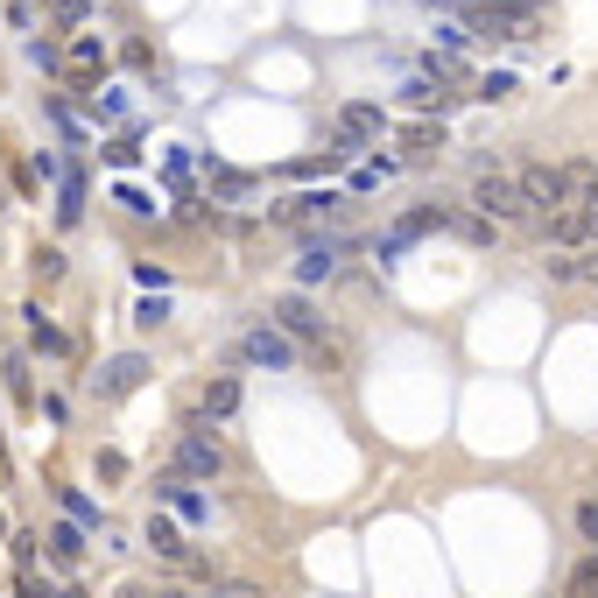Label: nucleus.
Segmentation results:
<instances>
[{
  "instance_id": "1",
  "label": "nucleus",
  "mask_w": 598,
  "mask_h": 598,
  "mask_svg": "<svg viewBox=\"0 0 598 598\" xmlns=\"http://www.w3.org/2000/svg\"><path fill=\"white\" fill-rule=\"evenodd\" d=\"M465 204H472L478 219H493V226H535L528 198H521V176L507 170V162H478V170H472V190H465Z\"/></svg>"
},
{
  "instance_id": "2",
  "label": "nucleus",
  "mask_w": 598,
  "mask_h": 598,
  "mask_svg": "<svg viewBox=\"0 0 598 598\" xmlns=\"http://www.w3.org/2000/svg\"><path fill=\"white\" fill-rule=\"evenodd\" d=\"M514 176H521V198H528V212H535V233H543L549 219L571 204V170H563V162H514Z\"/></svg>"
},
{
  "instance_id": "3",
  "label": "nucleus",
  "mask_w": 598,
  "mask_h": 598,
  "mask_svg": "<svg viewBox=\"0 0 598 598\" xmlns=\"http://www.w3.org/2000/svg\"><path fill=\"white\" fill-rule=\"evenodd\" d=\"M170 472H184V478H219V472H226V451H219L212 423H198V415H190V423L176 429V444H170Z\"/></svg>"
},
{
  "instance_id": "4",
  "label": "nucleus",
  "mask_w": 598,
  "mask_h": 598,
  "mask_svg": "<svg viewBox=\"0 0 598 598\" xmlns=\"http://www.w3.org/2000/svg\"><path fill=\"white\" fill-rule=\"evenodd\" d=\"M465 28L472 36H535V0H472L465 8Z\"/></svg>"
},
{
  "instance_id": "5",
  "label": "nucleus",
  "mask_w": 598,
  "mask_h": 598,
  "mask_svg": "<svg viewBox=\"0 0 598 598\" xmlns=\"http://www.w3.org/2000/svg\"><path fill=\"white\" fill-rule=\"evenodd\" d=\"M233 352L247 359V366H267V373H289L296 366V338L282 332V324H247V332L233 338Z\"/></svg>"
},
{
  "instance_id": "6",
  "label": "nucleus",
  "mask_w": 598,
  "mask_h": 598,
  "mask_svg": "<svg viewBox=\"0 0 598 598\" xmlns=\"http://www.w3.org/2000/svg\"><path fill=\"white\" fill-rule=\"evenodd\" d=\"M381 127H387V113L366 107V99H352V107L332 113V148H338V155H359V148L381 141Z\"/></svg>"
},
{
  "instance_id": "7",
  "label": "nucleus",
  "mask_w": 598,
  "mask_h": 598,
  "mask_svg": "<svg viewBox=\"0 0 598 598\" xmlns=\"http://www.w3.org/2000/svg\"><path fill=\"white\" fill-rule=\"evenodd\" d=\"M338 190H296V198L275 204V226H324V219H338Z\"/></svg>"
},
{
  "instance_id": "8",
  "label": "nucleus",
  "mask_w": 598,
  "mask_h": 598,
  "mask_svg": "<svg viewBox=\"0 0 598 598\" xmlns=\"http://www.w3.org/2000/svg\"><path fill=\"white\" fill-rule=\"evenodd\" d=\"M267 324H282V332H289V338H324V310L310 303L303 289L275 296V310H267Z\"/></svg>"
},
{
  "instance_id": "9",
  "label": "nucleus",
  "mask_w": 598,
  "mask_h": 598,
  "mask_svg": "<svg viewBox=\"0 0 598 598\" xmlns=\"http://www.w3.org/2000/svg\"><path fill=\"white\" fill-rule=\"evenodd\" d=\"M239 401H247V387H239V373H212L204 381V395H198V423H233L239 415Z\"/></svg>"
},
{
  "instance_id": "10",
  "label": "nucleus",
  "mask_w": 598,
  "mask_h": 598,
  "mask_svg": "<svg viewBox=\"0 0 598 598\" xmlns=\"http://www.w3.org/2000/svg\"><path fill=\"white\" fill-rule=\"evenodd\" d=\"M141 381H148V352H113L107 366L92 373V387H99V395H107V401L134 395V387H141Z\"/></svg>"
},
{
  "instance_id": "11",
  "label": "nucleus",
  "mask_w": 598,
  "mask_h": 598,
  "mask_svg": "<svg viewBox=\"0 0 598 598\" xmlns=\"http://www.w3.org/2000/svg\"><path fill=\"white\" fill-rule=\"evenodd\" d=\"M148 549H155L162 563H184V571H198V549L184 543V528H176L170 514H148Z\"/></svg>"
},
{
  "instance_id": "12",
  "label": "nucleus",
  "mask_w": 598,
  "mask_h": 598,
  "mask_svg": "<svg viewBox=\"0 0 598 598\" xmlns=\"http://www.w3.org/2000/svg\"><path fill=\"white\" fill-rule=\"evenodd\" d=\"M346 247H352V239H338V233H324V239H303V261H296V282H303V289H310V282H324V275L338 267V253H346Z\"/></svg>"
},
{
  "instance_id": "13",
  "label": "nucleus",
  "mask_w": 598,
  "mask_h": 598,
  "mask_svg": "<svg viewBox=\"0 0 598 598\" xmlns=\"http://www.w3.org/2000/svg\"><path fill=\"white\" fill-rule=\"evenodd\" d=\"M64 71H71V85H85V92H92V78L107 71V42H99V36H78V42H71V57H64Z\"/></svg>"
},
{
  "instance_id": "14",
  "label": "nucleus",
  "mask_w": 598,
  "mask_h": 598,
  "mask_svg": "<svg viewBox=\"0 0 598 598\" xmlns=\"http://www.w3.org/2000/svg\"><path fill=\"white\" fill-rule=\"evenodd\" d=\"M22 317H28V346H36V352H50V359H64V352H71V332L42 317V303H28Z\"/></svg>"
},
{
  "instance_id": "15",
  "label": "nucleus",
  "mask_w": 598,
  "mask_h": 598,
  "mask_svg": "<svg viewBox=\"0 0 598 598\" xmlns=\"http://www.w3.org/2000/svg\"><path fill=\"white\" fill-rule=\"evenodd\" d=\"M444 148V120H415L409 134H401V162H429Z\"/></svg>"
},
{
  "instance_id": "16",
  "label": "nucleus",
  "mask_w": 598,
  "mask_h": 598,
  "mask_svg": "<svg viewBox=\"0 0 598 598\" xmlns=\"http://www.w3.org/2000/svg\"><path fill=\"white\" fill-rule=\"evenodd\" d=\"M42 543H50V557L64 563V571H78V563H85V528H78V521H57Z\"/></svg>"
},
{
  "instance_id": "17",
  "label": "nucleus",
  "mask_w": 598,
  "mask_h": 598,
  "mask_svg": "<svg viewBox=\"0 0 598 598\" xmlns=\"http://www.w3.org/2000/svg\"><path fill=\"white\" fill-rule=\"evenodd\" d=\"M155 493H162V500H170V507H176L184 521H204V493H190V478H184V472H170V478H162Z\"/></svg>"
},
{
  "instance_id": "18",
  "label": "nucleus",
  "mask_w": 598,
  "mask_h": 598,
  "mask_svg": "<svg viewBox=\"0 0 598 598\" xmlns=\"http://www.w3.org/2000/svg\"><path fill=\"white\" fill-rule=\"evenodd\" d=\"M78 212H85V176L64 170V184H57V219H64V226H78Z\"/></svg>"
},
{
  "instance_id": "19",
  "label": "nucleus",
  "mask_w": 598,
  "mask_h": 598,
  "mask_svg": "<svg viewBox=\"0 0 598 598\" xmlns=\"http://www.w3.org/2000/svg\"><path fill=\"white\" fill-rule=\"evenodd\" d=\"M563 598H598V549L571 563V577H563Z\"/></svg>"
},
{
  "instance_id": "20",
  "label": "nucleus",
  "mask_w": 598,
  "mask_h": 598,
  "mask_svg": "<svg viewBox=\"0 0 598 598\" xmlns=\"http://www.w3.org/2000/svg\"><path fill=\"white\" fill-rule=\"evenodd\" d=\"M458 233H465L472 247H493V239H500V226H493V219H478L472 204H465V212H458Z\"/></svg>"
},
{
  "instance_id": "21",
  "label": "nucleus",
  "mask_w": 598,
  "mask_h": 598,
  "mask_svg": "<svg viewBox=\"0 0 598 598\" xmlns=\"http://www.w3.org/2000/svg\"><path fill=\"white\" fill-rule=\"evenodd\" d=\"M92 113H99V120H127V113H134V99L120 92V85H107V92H92Z\"/></svg>"
},
{
  "instance_id": "22",
  "label": "nucleus",
  "mask_w": 598,
  "mask_h": 598,
  "mask_svg": "<svg viewBox=\"0 0 598 598\" xmlns=\"http://www.w3.org/2000/svg\"><path fill=\"white\" fill-rule=\"evenodd\" d=\"M253 190V176H239V170H219L212 162V198H247Z\"/></svg>"
},
{
  "instance_id": "23",
  "label": "nucleus",
  "mask_w": 598,
  "mask_h": 598,
  "mask_svg": "<svg viewBox=\"0 0 598 598\" xmlns=\"http://www.w3.org/2000/svg\"><path fill=\"white\" fill-rule=\"evenodd\" d=\"M401 99H409V107H444L451 92H444V85H429V78H409V85H401Z\"/></svg>"
},
{
  "instance_id": "24",
  "label": "nucleus",
  "mask_w": 598,
  "mask_h": 598,
  "mask_svg": "<svg viewBox=\"0 0 598 598\" xmlns=\"http://www.w3.org/2000/svg\"><path fill=\"white\" fill-rule=\"evenodd\" d=\"M64 514L78 521V528H99V507L85 500V493H71V486H64Z\"/></svg>"
},
{
  "instance_id": "25",
  "label": "nucleus",
  "mask_w": 598,
  "mask_h": 598,
  "mask_svg": "<svg viewBox=\"0 0 598 598\" xmlns=\"http://www.w3.org/2000/svg\"><path fill=\"white\" fill-rule=\"evenodd\" d=\"M577 535L598 549V500H577Z\"/></svg>"
},
{
  "instance_id": "26",
  "label": "nucleus",
  "mask_w": 598,
  "mask_h": 598,
  "mask_svg": "<svg viewBox=\"0 0 598 598\" xmlns=\"http://www.w3.org/2000/svg\"><path fill=\"white\" fill-rule=\"evenodd\" d=\"M162 317H170V303H162V296H148V303L141 310H134V324H141V332H155V324Z\"/></svg>"
},
{
  "instance_id": "27",
  "label": "nucleus",
  "mask_w": 598,
  "mask_h": 598,
  "mask_svg": "<svg viewBox=\"0 0 598 598\" xmlns=\"http://www.w3.org/2000/svg\"><path fill=\"white\" fill-rule=\"evenodd\" d=\"M22 598H78L71 585H42V577H22Z\"/></svg>"
},
{
  "instance_id": "28",
  "label": "nucleus",
  "mask_w": 598,
  "mask_h": 598,
  "mask_svg": "<svg viewBox=\"0 0 598 598\" xmlns=\"http://www.w3.org/2000/svg\"><path fill=\"white\" fill-rule=\"evenodd\" d=\"M8 387H14V401L36 395V387H28V359H8Z\"/></svg>"
},
{
  "instance_id": "29",
  "label": "nucleus",
  "mask_w": 598,
  "mask_h": 598,
  "mask_svg": "<svg viewBox=\"0 0 598 598\" xmlns=\"http://www.w3.org/2000/svg\"><path fill=\"white\" fill-rule=\"evenodd\" d=\"M36 275H42V282H57V275H64V253L42 247V253H36Z\"/></svg>"
},
{
  "instance_id": "30",
  "label": "nucleus",
  "mask_w": 598,
  "mask_h": 598,
  "mask_svg": "<svg viewBox=\"0 0 598 598\" xmlns=\"http://www.w3.org/2000/svg\"><path fill=\"white\" fill-rule=\"evenodd\" d=\"M507 92H514V78H507V71H493V78L478 85V99H507Z\"/></svg>"
},
{
  "instance_id": "31",
  "label": "nucleus",
  "mask_w": 598,
  "mask_h": 598,
  "mask_svg": "<svg viewBox=\"0 0 598 598\" xmlns=\"http://www.w3.org/2000/svg\"><path fill=\"white\" fill-rule=\"evenodd\" d=\"M120 598H184V591H170V585H127Z\"/></svg>"
},
{
  "instance_id": "32",
  "label": "nucleus",
  "mask_w": 598,
  "mask_h": 598,
  "mask_svg": "<svg viewBox=\"0 0 598 598\" xmlns=\"http://www.w3.org/2000/svg\"><path fill=\"white\" fill-rule=\"evenodd\" d=\"M204 598H261V591H253V585H212Z\"/></svg>"
}]
</instances>
